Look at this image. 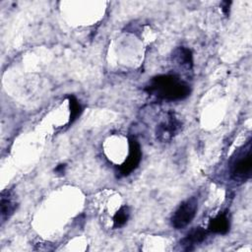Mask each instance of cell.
<instances>
[{"label":"cell","mask_w":252,"mask_h":252,"mask_svg":"<svg viewBox=\"0 0 252 252\" xmlns=\"http://www.w3.org/2000/svg\"><path fill=\"white\" fill-rule=\"evenodd\" d=\"M229 5H230L229 1L221 2V10L225 16H228V14H229Z\"/></svg>","instance_id":"cell-12"},{"label":"cell","mask_w":252,"mask_h":252,"mask_svg":"<svg viewBox=\"0 0 252 252\" xmlns=\"http://www.w3.org/2000/svg\"><path fill=\"white\" fill-rule=\"evenodd\" d=\"M17 208L16 202L12 199L10 193L7 192V195H4V192L1 196V219L4 221L6 219H9L15 212Z\"/></svg>","instance_id":"cell-9"},{"label":"cell","mask_w":252,"mask_h":252,"mask_svg":"<svg viewBox=\"0 0 252 252\" xmlns=\"http://www.w3.org/2000/svg\"><path fill=\"white\" fill-rule=\"evenodd\" d=\"M129 215H130L129 208L127 206L121 207L113 217V226L114 227L123 226L127 222L129 219Z\"/></svg>","instance_id":"cell-10"},{"label":"cell","mask_w":252,"mask_h":252,"mask_svg":"<svg viewBox=\"0 0 252 252\" xmlns=\"http://www.w3.org/2000/svg\"><path fill=\"white\" fill-rule=\"evenodd\" d=\"M173 58L181 67L191 70L193 67V55L190 49L186 47H178L173 53Z\"/></svg>","instance_id":"cell-8"},{"label":"cell","mask_w":252,"mask_h":252,"mask_svg":"<svg viewBox=\"0 0 252 252\" xmlns=\"http://www.w3.org/2000/svg\"><path fill=\"white\" fill-rule=\"evenodd\" d=\"M68 99H69V106H70V120H69V122L72 123L81 114L82 106L79 103L78 99L74 95H69Z\"/></svg>","instance_id":"cell-11"},{"label":"cell","mask_w":252,"mask_h":252,"mask_svg":"<svg viewBox=\"0 0 252 252\" xmlns=\"http://www.w3.org/2000/svg\"><path fill=\"white\" fill-rule=\"evenodd\" d=\"M198 209V200L195 197L183 201L171 217V224L174 228L180 229L187 226L194 219Z\"/></svg>","instance_id":"cell-3"},{"label":"cell","mask_w":252,"mask_h":252,"mask_svg":"<svg viewBox=\"0 0 252 252\" xmlns=\"http://www.w3.org/2000/svg\"><path fill=\"white\" fill-rule=\"evenodd\" d=\"M146 91L160 99L174 101L186 98L190 87L175 75H159L152 79Z\"/></svg>","instance_id":"cell-1"},{"label":"cell","mask_w":252,"mask_h":252,"mask_svg":"<svg viewBox=\"0 0 252 252\" xmlns=\"http://www.w3.org/2000/svg\"><path fill=\"white\" fill-rule=\"evenodd\" d=\"M229 229V220L226 213H220L210 220L209 230L219 234H225Z\"/></svg>","instance_id":"cell-7"},{"label":"cell","mask_w":252,"mask_h":252,"mask_svg":"<svg viewBox=\"0 0 252 252\" xmlns=\"http://www.w3.org/2000/svg\"><path fill=\"white\" fill-rule=\"evenodd\" d=\"M65 167H66V164H59L56 168H55V172L56 173H59V174H62L65 170Z\"/></svg>","instance_id":"cell-13"},{"label":"cell","mask_w":252,"mask_h":252,"mask_svg":"<svg viewBox=\"0 0 252 252\" xmlns=\"http://www.w3.org/2000/svg\"><path fill=\"white\" fill-rule=\"evenodd\" d=\"M181 128V122L175 117V115L172 112H169L168 118L166 121L161 122L158 124L156 130L157 138L160 142H168L170 141L176 133L180 130Z\"/></svg>","instance_id":"cell-5"},{"label":"cell","mask_w":252,"mask_h":252,"mask_svg":"<svg viewBox=\"0 0 252 252\" xmlns=\"http://www.w3.org/2000/svg\"><path fill=\"white\" fill-rule=\"evenodd\" d=\"M251 142L248 141L245 146L238 150L231 158L229 164L230 177L234 181L245 182L251 176L252 170V155Z\"/></svg>","instance_id":"cell-2"},{"label":"cell","mask_w":252,"mask_h":252,"mask_svg":"<svg viewBox=\"0 0 252 252\" xmlns=\"http://www.w3.org/2000/svg\"><path fill=\"white\" fill-rule=\"evenodd\" d=\"M206 237L207 230L202 227H195L181 240V245L184 247V250H192L196 244L203 242Z\"/></svg>","instance_id":"cell-6"},{"label":"cell","mask_w":252,"mask_h":252,"mask_svg":"<svg viewBox=\"0 0 252 252\" xmlns=\"http://www.w3.org/2000/svg\"><path fill=\"white\" fill-rule=\"evenodd\" d=\"M141 158H142V152H141L140 144L134 137H131L129 139L128 157L126 160L119 167L120 175L122 176L129 175L134 169L137 168V166L141 161Z\"/></svg>","instance_id":"cell-4"}]
</instances>
